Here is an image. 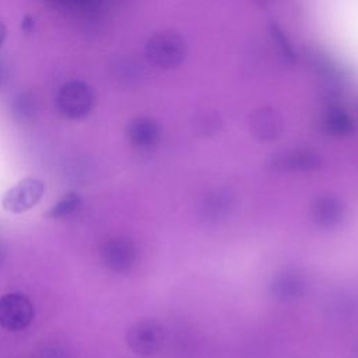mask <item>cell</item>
Segmentation results:
<instances>
[{"label": "cell", "instance_id": "cell-6", "mask_svg": "<svg viewBox=\"0 0 358 358\" xmlns=\"http://www.w3.org/2000/svg\"><path fill=\"white\" fill-rule=\"evenodd\" d=\"M309 213H310L312 221L317 227L324 229H331L338 227L344 221L347 207L337 194L323 193V194H317L312 200Z\"/></svg>", "mask_w": 358, "mask_h": 358}, {"label": "cell", "instance_id": "cell-19", "mask_svg": "<svg viewBox=\"0 0 358 358\" xmlns=\"http://www.w3.org/2000/svg\"><path fill=\"white\" fill-rule=\"evenodd\" d=\"M145 76L144 66L133 59H126L119 64V78L126 84H137Z\"/></svg>", "mask_w": 358, "mask_h": 358}, {"label": "cell", "instance_id": "cell-12", "mask_svg": "<svg viewBox=\"0 0 358 358\" xmlns=\"http://www.w3.org/2000/svg\"><path fill=\"white\" fill-rule=\"evenodd\" d=\"M234 210V197L221 189L207 193L199 206L201 217L210 222L225 220Z\"/></svg>", "mask_w": 358, "mask_h": 358}, {"label": "cell", "instance_id": "cell-11", "mask_svg": "<svg viewBox=\"0 0 358 358\" xmlns=\"http://www.w3.org/2000/svg\"><path fill=\"white\" fill-rule=\"evenodd\" d=\"M126 134L131 145L140 150H148L158 144L161 129L152 117L138 116L129 123Z\"/></svg>", "mask_w": 358, "mask_h": 358}, {"label": "cell", "instance_id": "cell-9", "mask_svg": "<svg viewBox=\"0 0 358 358\" xmlns=\"http://www.w3.org/2000/svg\"><path fill=\"white\" fill-rule=\"evenodd\" d=\"M127 345L140 355H150L159 350L162 344V331L158 323L141 320L130 327L126 336Z\"/></svg>", "mask_w": 358, "mask_h": 358}, {"label": "cell", "instance_id": "cell-17", "mask_svg": "<svg viewBox=\"0 0 358 358\" xmlns=\"http://www.w3.org/2000/svg\"><path fill=\"white\" fill-rule=\"evenodd\" d=\"M81 204V197L77 192L66 193L56 204H53L43 215L48 218H63L74 213Z\"/></svg>", "mask_w": 358, "mask_h": 358}, {"label": "cell", "instance_id": "cell-7", "mask_svg": "<svg viewBox=\"0 0 358 358\" xmlns=\"http://www.w3.org/2000/svg\"><path fill=\"white\" fill-rule=\"evenodd\" d=\"M271 295L280 302H295L308 289L306 277L296 268H284L275 273L268 285Z\"/></svg>", "mask_w": 358, "mask_h": 358}, {"label": "cell", "instance_id": "cell-20", "mask_svg": "<svg viewBox=\"0 0 358 358\" xmlns=\"http://www.w3.org/2000/svg\"><path fill=\"white\" fill-rule=\"evenodd\" d=\"M270 35L273 38V41L277 43L280 52L282 53V56L285 59H288L289 62H294L296 59L295 56V52H294V48L291 45V42L288 41V38L285 36V34L281 31V28L275 24H271L270 25Z\"/></svg>", "mask_w": 358, "mask_h": 358}, {"label": "cell", "instance_id": "cell-5", "mask_svg": "<svg viewBox=\"0 0 358 358\" xmlns=\"http://www.w3.org/2000/svg\"><path fill=\"white\" fill-rule=\"evenodd\" d=\"M34 319V305L21 292L0 296V326L8 331L25 330Z\"/></svg>", "mask_w": 358, "mask_h": 358}, {"label": "cell", "instance_id": "cell-14", "mask_svg": "<svg viewBox=\"0 0 358 358\" xmlns=\"http://www.w3.org/2000/svg\"><path fill=\"white\" fill-rule=\"evenodd\" d=\"M309 66L317 76H320L326 81L340 83L344 80L343 67H340V64L333 57L323 52H312L309 55Z\"/></svg>", "mask_w": 358, "mask_h": 358}, {"label": "cell", "instance_id": "cell-21", "mask_svg": "<svg viewBox=\"0 0 358 358\" xmlns=\"http://www.w3.org/2000/svg\"><path fill=\"white\" fill-rule=\"evenodd\" d=\"M35 28V20L31 17V15H25L21 21V29L25 32V34H31Z\"/></svg>", "mask_w": 358, "mask_h": 358}, {"label": "cell", "instance_id": "cell-18", "mask_svg": "<svg viewBox=\"0 0 358 358\" xmlns=\"http://www.w3.org/2000/svg\"><path fill=\"white\" fill-rule=\"evenodd\" d=\"M103 1L105 0H63V8L84 17H94L102 11Z\"/></svg>", "mask_w": 358, "mask_h": 358}, {"label": "cell", "instance_id": "cell-4", "mask_svg": "<svg viewBox=\"0 0 358 358\" xmlns=\"http://www.w3.org/2000/svg\"><path fill=\"white\" fill-rule=\"evenodd\" d=\"M45 189V183L41 179L24 178L3 194L1 206L8 213H25L39 203Z\"/></svg>", "mask_w": 358, "mask_h": 358}, {"label": "cell", "instance_id": "cell-8", "mask_svg": "<svg viewBox=\"0 0 358 358\" xmlns=\"http://www.w3.org/2000/svg\"><path fill=\"white\" fill-rule=\"evenodd\" d=\"M249 129L259 141H274L284 131L281 113L271 106H259L249 115Z\"/></svg>", "mask_w": 358, "mask_h": 358}, {"label": "cell", "instance_id": "cell-1", "mask_svg": "<svg viewBox=\"0 0 358 358\" xmlns=\"http://www.w3.org/2000/svg\"><path fill=\"white\" fill-rule=\"evenodd\" d=\"M148 63L158 69H175L186 57V42L173 31H161L148 38L144 46Z\"/></svg>", "mask_w": 358, "mask_h": 358}, {"label": "cell", "instance_id": "cell-10", "mask_svg": "<svg viewBox=\"0 0 358 358\" xmlns=\"http://www.w3.org/2000/svg\"><path fill=\"white\" fill-rule=\"evenodd\" d=\"M137 257L134 245L123 238H113L101 248V259L103 264L113 271H127L133 267Z\"/></svg>", "mask_w": 358, "mask_h": 358}, {"label": "cell", "instance_id": "cell-16", "mask_svg": "<svg viewBox=\"0 0 358 358\" xmlns=\"http://www.w3.org/2000/svg\"><path fill=\"white\" fill-rule=\"evenodd\" d=\"M11 110L15 119L25 122L32 119L36 112V101L31 91L18 92L11 101Z\"/></svg>", "mask_w": 358, "mask_h": 358}, {"label": "cell", "instance_id": "cell-15", "mask_svg": "<svg viewBox=\"0 0 358 358\" xmlns=\"http://www.w3.org/2000/svg\"><path fill=\"white\" fill-rule=\"evenodd\" d=\"M224 119L215 109H203L193 116L192 127L193 131L200 137H213L221 131Z\"/></svg>", "mask_w": 358, "mask_h": 358}, {"label": "cell", "instance_id": "cell-2", "mask_svg": "<svg viewBox=\"0 0 358 358\" xmlns=\"http://www.w3.org/2000/svg\"><path fill=\"white\" fill-rule=\"evenodd\" d=\"M95 95L92 88L80 80L64 83L56 96L57 112L69 120H80L88 116L94 108Z\"/></svg>", "mask_w": 358, "mask_h": 358}, {"label": "cell", "instance_id": "cell-3", "mask_svg": "<svg viewBox=\"0 0 358 358\" xmlns=\"http://www.w3.org/2000/svg\"><path fill=\"white\" fill-rule=\"evenodd\" d=\"M267 165L277 173H308L322 166V157L310 148H289L273 155Z\"/></svg>", "mask_w": 358, "mask_h": 358}, {"label": "cell", "instance_id": "cell-22", "mask_svg": "<svg viewBox=\"0 0 358 358\" xmlns=\"http://www.w3.org/2000/svg\"><path fill=\"white\" fill-rule=\"evenodd\" d=\"M6 35H7L6 25L0 21V48L3 46V43H4V41H6Z\"/></svg>", "mask_w": 358, "mask_h": 358}, {"label": "cell", "instance_id": "cell-13", "mask_svg": "<svg viewBox=\"0 0 358 358\" xmlns=\"http://www.w3.org/2000/svg\"><path fill=\"white\" fill-rule=\"evenodd\" d=\"M322 130L334 137H344L352 133L354 120L340 106H330L324 110L320 119Z\"/></svg>", "mask_w": 358, "mask_h": 358}]
</instances>
